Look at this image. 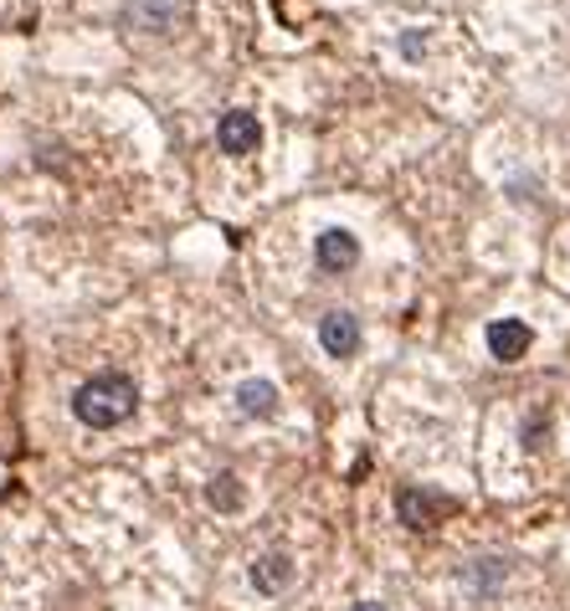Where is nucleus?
I'll use <instances>...</instances> for the list:
<instances>
[{
	"label": "nucleus",
	"mask_w": 570,
	"mask_h": 611,
	"mask_svg": "<svg viewBox=\"0 0 570 611\" xmlns=\"http://www.w3.org/2000/svg\"><path fill=\"white\" fill-rule=\"evenodd\" d=\"M139 406V386H134L124 371H98L94 381H82L72 391V416L82 426H94V432H108V426H119L134 416Z\"/></svg>",
	"instance_id": "1"
},
{
	"label": "nucleus",
	"mask_w": 570,
	"mask_h": 611,
	"mask_svg": "<svg viewBox=\"0 0 570 611\" xmlns=\"http://www.w3.org/2000/svg\"><path fill=\"white\" fill-rule=\"evenodd\" d=\"M396 514H401L406 530H432V524H442V519L458 514V499L432 493V489H401L396 493Z\"/></svg>",
	"instance_id": "2"
},
{
	"label": "nucleus",
	"mask_w": 570,
	"mask_h": 611,
	"mask_svg": "<svg viewBox=\"0 0 570 611\" xmlns=\"http://www.w3.org/2000/svg\"><path fill=\"white\" fill-rule=\"evenodd\" d=\"M186 11H190V0H129V6H124V21H129L134 31L165 37V31H175L186 21Z\"/></svg>",
	"instance_id": "3"
},
{
	"label": "nucleus",
	"mask_w": 570,
	"mask_h": 611,
	"mask_svg": "<svg viewBox=\"0 0 570 611\" xmlns=\"http://www.w3.org/2000/svg\"><path fill=\"white\" fill-rule=\"evenodd\" d=\"M318 345H324L330 359H355L360 355V319L345 314V308L324 314V319H318Z\"/></svg>",
	"instance_id": "4"
},
{
	"label": "nucleus",
	"mask_w": 570,
	"mask_h": 611,
	"mask_svg": "<svg viewBox=\"0 0 570 611\" xmlns=\"http://www.w3.org/2000/svg\"><path fill=\"white\" fill-rule=\"evenodd\" d=\"M216 145H222L226 155H253V149L263 145V124H257V114L232 108V114L216 124Z\"/></svg>",
	"instance_id": "5"
},
{
	"label": "nucleus",
	"mask_w": 570,
	"mask_h": 611,
	"mask_svg": "<svg viewBox=\"0 0 570 611\" xmlns=\"http://www.w3.org/2000/svg\"><path fill=\"white\" fill-rule=\"evenodd\" d=\"M530 345H534V334H530V324H524V319H493V324H489V349H493V359L514 365V359L530 355Z\"/></svg>",
	"instance_id": "6"
},
{
	"label": "nucleus",
	"mask_w": 570,
	"mask_h": 611,
	"mask_svg": "<svg viewBox=\"0 0 570 611\" xmlns=\"http://www.w3.org/2000/svg\"><path fill=\"white\" fill-rule=\"evenodd\" d=\"M318 267L324 273H350V267L360 263V242L350 237L345 226H330V231H318Z\"/></svg>",
	"instance_id": "7"
},
{
	"label": "nucleus",
	"mask_w": 570,
	"mask_h": 611,
	"mask_svg": "<svg viewBox=\"0 0 570 611\" xmlns=\"http://www.w3.org/2000/svg\"><path fill=\"white\" fill-rule=\"evenodd\" d=\"M293 571H298V565H293L283 550H273V555H257L253 560V585L263 591V597H283V591L293 585Z\"/></svg>",
	"instance_id": "8"
},
{
	"label": "nucleus",
	"mask_w": 570,
	"mask_h": 611,
	"mask_svg": "<svg viewBox=\"0 0 570 611\" xmlns=\"http://www.w3.org/2000/svg\"><path fill=\"white\" fill-rule=\"evenodd\" d=\"M237 406L247 416H273V412H278V386H273V381H242V386H237Z\"/></svg>",
	"instance_id": "9"
},
{
	"label": "nucleus",
	"mask_w": 570,
	"mask_h": 611,
	"mask_svg": "<svg viewBox=\"0 0 570 611\" xmlns=\"http://www.w3.org/2000/svg\"><path fill=\"white\" fill-rule=\"evenodd\" d=\"M206 499H212V504L222 509V514H237L247 493H242V479H237V473H216L212 489H206Z\"/></svg>",
	"instance_id": "10"
},
{
	"label": "nucleus",
	"mask_w": 570,
	"mask_h": 611,
	"mask_svg": "<svg viewBox=\"0 0 570 611\" xmlns=\"http://www.w3.org/2000/svg\"><path fill=\"white\" fill-rule=\"evenodd\" d=\"M504 560H473V565H468L463 571V581L473 585V591H483V597H493V591H499V585H504Z\"/></svg>",
	"instance_id": "11"
},
{
	"label": "nucleus",
	"mask_w": 570,
	"mask_h": 611,
	"mask_svg": "<svg viewBox=\"0 0 570 611\" xmlns=\"http://www.w3.org/2000/svg\"><path fill=\"white\" fill-rule=\"evenodd\" d=\"M355 611H385V607H381V601H360Z\"/></svg>",
	"instance_id": "12"
}]
</instances>
